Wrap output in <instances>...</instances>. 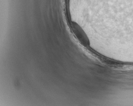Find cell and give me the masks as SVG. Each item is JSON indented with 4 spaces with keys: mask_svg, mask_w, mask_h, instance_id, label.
<instances>
[{
    "mask_svg": "<svg viewBox=\"0 0 133 106\" xmlns=\"http://www.w3.org/2000/svg\"><path fill=\"white\" fill-rule=\"evenodd\" d=\"M72 28L73 32L80 42L85 47L88 46L89 44V39L81 27L76 22H72Z\"/></svg>",
    "mask_w": 133,
    "mask_h": 106,
    "instance_id": "obj_1",
    "label": "cell"
}]
</instances>
